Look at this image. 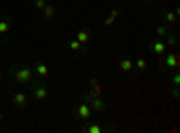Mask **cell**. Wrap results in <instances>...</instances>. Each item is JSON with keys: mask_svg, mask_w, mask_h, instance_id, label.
I'll return each mask as SVG.
<instances>
[{"mask_svg": "<svg viewBox=\"0 0 180 133\" xmlns=\"http://www.w3.org/2000/svg\"><path fill=\"white\" fill-rule=\"evenodd\" d=\"M166 49H168V43H164V41H151L149 43V51L153 52V54H157V56L164 54Z\"/></svg>", "mask_w": 180, "mask_h": 133, "instance_id": "obj_1", "label": "cell"}, {"mask_svg": "<svg viewBox=\"0 0 180 133\" xmlns=\"http://www.w3.org/2000/svg\"><path fill=\"white\" fill-rule=\"evenodd\" d=\"M77 117H79V119H83V121H88V119L92 117L90 106H88L86 102H81V104L77 106Z\"/></svg>", "mask_w": 180, "mask_h": 133, "instance_id": "obj_2", "label": "cell"}, {"mask_svg": "<svg viewBox=\"0 0 180 133\" xmlns=\"http://www.w3.org/2000/svg\"><path fill=\"white\" fill-rule=\"evenodd\" d=\"M180 65V56L177 54V52H171V54H168V58H166V67L168 69H178Z\"/></svg>", "mask_w": 180, "mask_h": 133, "instance_id": "obj_3", "label": "cell"}, {"mask_svg": "<svg viewBox=\"0 0 180 133\" xmlns=\"http://www.w3.org/2000/svg\"><path fill=\"white\" fill-rule=\"evenodd\" d=\"M31 69H20V70H16V74H15V77H16V81L18 83H27L29 79H31Z\"/></svg>", "mask_w": 180, "mask_h": 133, "instance_id": "obj_4", "label": "cell"}, {"mask_svg": "<svg viewBox=\"0 0 180 133\" xmlns=\"http://www.w3.org/2000/svg\"><path fill=\"white\" fill-rule=\"evenodd\" d=\"M90 101H92L94 110H97V112H103L105 110V102L101 101V97H90Z\"/></svg>", "mask_w": 180, "mask_h": 133, "instance_id": "obj_5", "label": "cell"}, {"mask_svg": "<svg viewBox=\"0 0 180 133\" xmlns=\"http://www.w3.org/2000/svg\"><path fill=\"white\" fill-rule=\"evenodd\" d=\"M36 72H38L40 77H47V76H49V67H47L45 63H38V65H36Z\"/></svg>", "mask_w": 180, "mask_h": 133, "instance_id": "obj_6", "label": "cell"}, {"mask_svg": "<svg viewBox=\"0 0 180 133\" xmlns=\"http://www.w3.org/2000/svg\"><path fill=\"white\" fill-rule=\"evenodd\" d=\"M88 40H90V32L86 31H79L77 32V41L81 43V45H85V43H88Z\"/></svg>", "mask_w": 180, "mask_h": 133, "instance_id": "obj_7", "label": "cell"}, {"mask_svg": "<svg viewBox=\"0 0 180 133\" xmlns=\"http://www.w3.org/2000/svg\"><path fill=\"white\" fill-rule=\"evenodd\" d=\"M119 67H121V70L130 72L133 69V61H132V60H121V61H119Z\"/></svg>", "mask_w": 180, "mask_h": 133, "instance_id": "obj_8", "label": "cell"}, {"mask_svg": "<svg viewBox=\"0 0 180 133\" xmlns=\"http://www.w3.org/2000/svg\"><path fill=\"white\" fill-rule=\"evenodd\" d=\"M15 102L18 104V106H25V102H27V95L25 94H15Z\"/></svg>", "mask_w": 180, "mask_h": 133, "instance_id": "obj_9", "label": "cell"}, {"mask_svg": "<svg viewBox=\"0 0 180 133\" xmlns=\"http://www.w3.org/2000/svg\"><path fill=\"white\" fill-rule=\"evenodd\" d=\"M47 95H49V92H47L43 86H38V88L34 90V97H36V99H45Z\"/></svg>", "mask_w": 180, "mask_h": 133, "instance_id": "obj_10", "label": "cell"}, {"mask_svg": "<svg viewBox=\"0 0 180 133\" xmlns=\"http://www.w3.org/2000/svg\"><path fill=\"white\" fill-rule=\"evenodd\" d=\"M133 67H137L139 70H146V69H148V63H146V60L139 58V60H135V61H133Z\"/></svg>", "mask_w": 180, "mask_h": 133, "instance_id": "obj_11", "label": "cell"}, {"mask_svg": "<svg viewBox=\"0 0 180 133\" xmlns=\"http://www.w3.org/2000/svg\"><path fill=\"white\" fill-rule=\"evenodd\" d=\"M45 20H51L54 16V6H45Z\"/></svg>", "mask_w": 180, "mask_h": 133, "instance_id": "obj_12", "label": "cell"}, {"mask_svg": "<svg viewBox=\"0 0 180 133\" xmlns=\"http://www.w3.org/2000/svg\"><path fill=\"white\" fill-rule=\"evenodd\" d=\"M7 32H9V22L2 20L0 22V34H7Z\"/></svg>", "mask_w": 180, "mask_h": 133, "instance_id": "obj_13", "label": "cell"}, {"mask_svg": "<svg viewBox=\"0 0 180 133\" xmlns=\"http://www.w3.org/2000/svg\"><path fill=\"white\" fill-rule=\"evenodd\" d=\"M69 49H70V51H74V52L81 51V43H79L77 40H74V41H69Z\"/></svg>", "mask_w": 180, "mask_h": 133, "instance_id": "obj_14", "label": "cell"}, {"mask_svg": "<svg viewBox=\"0 0 180 133\" xmlns=\"http://www.w3.org/2000/svg\"><path fill=\"white\" fill-rule=\"evenodd\" d=\"M177 16H178V11H175V13H170V11H168V13H166V20L171 22V23L177 22Z\"/></svg>", "mask_w": 180, "mask_h": 133, "instance_id": "obj_15", "label": "cell"}, {"mask_svg": "<svg viewBox=\"0 0 180 133\" xmlns=\"http://www.w3.org/2000/svg\"><path fill=\"white\" fill-rule=\"evenodd\" d=\"M85 131H88V133H101V128H99V124H90Z\"/></svg>", "mask_w": 180, "mask_h": 133, "instance_id": "obj_16", "label": "cell"}, {"mask_svg": "<svg viewBox=\"0 0 180 133\" xmlns=\"http://www.w3.org/2000/svg\"><path fill=\"white\" fill-rule=\"evenodd\" d=\"M157 36H168V27L166 25H160V27H157Z\"/></svg>", "mask_w": 180, "mask_h": 133, "instance_id": "obj_17", "label": "cell"}, {"mask_svg": "<svg viewBox=\"0 0 180 133\" xmlns=\"http://www.w3.org/2000/svg\"><path fill=\"white\" fill-rule=\"evenodd\" d=\"M34 6H36L38 9H43V7L47 6V2H45V0H36V2H34Z\"/></svg>", "mask_w": 180, "mask_h": 133, "instance_id": "obj_18", "label": "cell"}, {"mask_svg": "<svg viewBox=\"0 0 180 133\" xmlns=\"http://www.w3.org/2000/svg\"><path fill=\"white\" fill-rule=\"evenodd\" d=\"M114 22H115V18H114V16H108V18L105 20V25H106V27H110V25H112Z\"/></svg>", "mask_w": 180, "mask_h": 133, "instance_id": "obj_19", "label": "cell"}, {"mask_svg": "<svg viewBox=\"0 0 180 133\" xmlns=\"http://www.w3.org/2000/svg\"><path fill=\"white\" fill-rule=\"evenodd\" d=\"M173 81H175V85H178V83H180V76H178V74H175V76H173Z\"/></svg>", "mask_w": 180, "mask_h": 133, "instance_id": "obj_20", "label": "cell"}, {"mask_svg": "<svg viewBox=\"0 0 180 133\" xmlns=\"http://www.w3.org/2000/svg\"><path fill=\"white\" fill-rule=\"evenodd\" d=\"M110 16H114V18H117V16H119V11H117V9H114V11H112V15H110Z\"/></svg>", "mask_w": 180, "mask_h": 133, "instance_id": "obj_21", "label": "cell"}, {"mask_svg": "<svg viewBox=\"0 0 180 133\" xmlns=\"http://www.w3.org/2000/svg\"><path fill=\"white\" fill-rule=\"evenodd\" d=\"M0 121H2V113H0Z\"/></svg>", "mask_w": 180, "mask_h": 133, "instance_id": "obj_22", "label": "cell"}, {"mask_svg": "<svg viewBox=\"0 0 180 133\" xmlns=\"http://www.w3.org/2000/svg\"><path fill=\"white\" fill-rule=\"evenodd\" d=\"M0 77H2V72H0Z\"/></svg>", "mask_w": 180, "mask_h": 133, "instance_id": "obj_23", "label": "cell"}, {"mask_svg": "<svg viewBox=\"0 0 180 133\" xmlns=\"http://www.w3.org/2000/svg\"><path fill=\"white\" fill-rule=\"evenodd\" d=\"M146 2H151V0H146Z\"/></svg>", "mask_w": 180, "mask_h": 133, "instance_id": "obj_24", "label": "cell"}]
</instances>
